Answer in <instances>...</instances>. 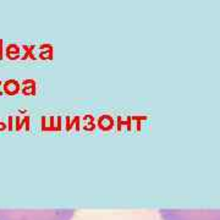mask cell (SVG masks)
Listing matches in <instances>:
<instances>
[{
	"label": "cell",
	"instance_id": "obj_1",
	"mask_svg": "<svg viewBox=\"0 0 220 220\" xmlns=\"http://www.w3.org/2000/svg\"><path fill=\"white\" fill-rule=\"evenodd\" d=\"M73 209L52 210H4L0 209V220H71Z\"/></svg>",
	"mask_w": 220,
	"mask_h": 220
},
{
	"label": "cell",
	"instance_id": "obj_2",
	"mask_svg": "<svg viewBox=\"0 0 220 220\" xmlns=\"http://www.w3.org/2000/svg\"><path fill=\"white\" fill-rule=\"evenodd\" d=\"M159 213H160V218L163 220H220V210L196 212V210L161 209Z\"/></svg>",
	"mask_w": 220,
	"mask_h": 220
}]
</instances>
